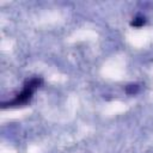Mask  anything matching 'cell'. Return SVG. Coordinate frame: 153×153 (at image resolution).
<instances>
[{
	"label": "cell",
	"mask_w": 153,
	"mask_h": 153,
	"mask_svg": "<svg viewBox=\"0 0 153 153\" xmlns=\"http://www.w3.org/2000/svg\"><path fill=\"white\" fill-rule=\"evenodd\" d=\"M146 23V18L142 16H136L135 18H133V20L130 22V25L134 27H141L142 25H145Z\"/></svg>",
	"instance_id": "7a4b0ae2"
},
{
	"label": "cell",
	"mask_w": 153,
	"mask_h": 153,
	"mask_svg": "<svg viewBox=\"0 0 153 153\" xmlns=\"http://www.w3.org/2000/svg\"><path fill=\"white\" fill-rule=\"evenodd\" d=\"M137 91H139V85H136V84H130V85L126 86V92L128 94H134Z\"/></svg>",
	"instance_id": "3957f363"
},
{
	"label": "cell",
	"mask_w": 153,
	"mask_h": 153,
	"mask_svg": "<svg viewBox=\"0 0 153 153\" xmlns=\"http://www.w3.org/2000/svg\"><path fill=\"white\" fill-rule=\"evenodd\" d=\"M43 80L42 78H38V76H35V78H31L30 80H27L24 85V88L23 91L16 96L14 99L10 100L8 103H2V108H7V106H16V105H22V104H25L26 102H29L35 92L36 88H38L41 85H42Z\"/></svg>",
	"instance_id": "6da1fadb"
}]
</instances>
